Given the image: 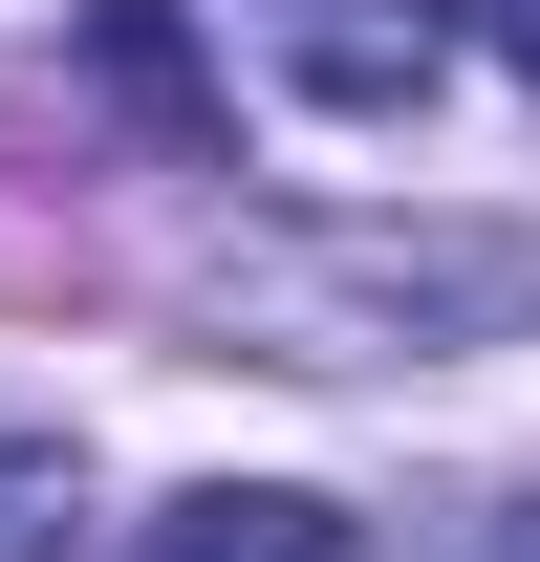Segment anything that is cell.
<instances>
[{"instance_id": "1", "label": "cell", "mask_w": 540, "mask_h": 562, "mask_svg": "<svg viewBox=\"0 0 540 562\" xmlns=\"http://www.w3.org/2000/svg\"><path fill=\"white\" fill-rule=\"evenodd\" d=\"M195 325L238 368H454L540 325V216H238Z\"/></svg>"}, {"instance_id": "2", "label": "cell", "mask_w": 540, "mask_h": 562, "mask_svg": "<svg viewBox=\"0 0 540 562\" xmlns=\"http://www.w3.org/2000/svg\"><path fill=\"white\" fill-rule=\"evenodd\" d=\"M432 66H454V0H281V87L346 109V131L432 109Z\"/></svg>"}, {"instance_id": "3", "label": "cell", "mask_w": 540, "mask_h": 562, "mask_svg": "<svg viewBox=\"0 0 540 562\" xmlns=\"http://www.w3.org/2000/svg\"><path fill=\"white\" fill-rule=\"evenodd\" d=\"M66 66L109 87V109H131L173 173H216V151H238V87L195 66V22H173V0H87V22H66Z\"/></svg>"}, {"instance_id": "4", "label": "cell", "mask_w": 540, "mask_h": 562, "mask_svg": "<svg viewBox=\"0 0 540 562\" xmlns=\"http://www.w3.org/2000/svg\"><path fill=\"white\" fill-rule=\"evenodd\" d=\"M131 562H368V519L303 497V476H195V497L131 519Z\"/></svg>"}, {"instance_id": "5", "label": "cell", "mask_w": 540, "mask_h": 562, "mask_svg": "<svg viewBox=\"0 0 540 562\" xmlns=\"http://www.w3.org/2000/svg\"><path fill=\"white\" fill-rule=\"evenodd\" d=\"M66 541H87V432L0 412V562H66Z\"/></svg>"}, {"instance_id": "6", "label": "cell", "mask_w": 540, "mask_h": 562, "mask_svg": "<svg viewBox=\"0 0 540 562\" xmlns=\"http://www.w3.org/2000/svg\"><path fill=\"white\" fill-rule=\"evenodd\" d=\"M454 562H540V497H454Z\"/></svg>"}, {"instance_id": "7", "label": "cell", "mask_w": 540, "mask_h": 562, "mask_svg": "<svg viewBox=\"0 0 540 562\" xmlns=\"http://www.w3.org/2000/svg\"><path fill=\"white\" fill-rule=\"evenodd\" d=\"M454 22H475V44H497L519 87H540V0H454Z\"/></svg>"}]
</instances>
